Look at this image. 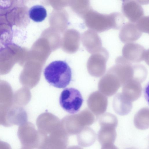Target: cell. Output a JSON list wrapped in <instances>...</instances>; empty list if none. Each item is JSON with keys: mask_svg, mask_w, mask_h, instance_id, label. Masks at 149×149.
<instances>
[{"mask_svg": "<svg viewBox=\"0 0 149 149\" xmlns=\"http://www.w3.org/2000/svg\"><path fill=\"white\" fill-rule=\"evenodd\" d=\"M54 121L37 122L39 142L37 149H66L69 136L62 125Z\"/></svg>", "mask_w": 149, "mask_h": 149, "instance_id": "6da1fadb", "label": "cell"}, {"mask_svg": "<svg viewBox=\"0 0 149 149\" xmlns=\"http://www.w3.org/2000/svg\"><path fill=\"white\" fill-rule=\"evenodd\" d=\"M44 75L47 81L58 88H64L70 83L72 79L71 69L65 61H56L45 68Z\"/></svg>", "mask_w": 149, "mask_h": 149, "instance_id": "7a4b0ae2", "label": "cell"}, {"mask_svg": "<svg viewBox=\"0 0 149 149\" xmlns=\"http://www.w3.org/2000/svg\"><path fill=\"white\" fill-rule=\"evenodd\" d=\"M123 16L120 13L114 12L109 14L100 13L91 10L89 15L87 23L93 30L101 32L111 29H118L124 24Z\"/></svg>", "mask_w": 149, "mask_h": 149, "instance_id": "3957f363", "label": "cell"}, {"mask_svg": "<svg viewBox=\"0 0 149 149\" xmlns=\"http://www.w3.org/2000/svg\"><path fill=\"white\" fill-rule=\"evenodd\" d=\"M83 99L80 91L73 88H67L61 92L59 102L62 108L70 114L77 113L81 107Z\"/></svg>", "mask_w": 149, "mask_h": 149, "instance_id": "277c9868", "label": "cell"}, {"mask_svg": "<svg viewBox=\"0 0 149 149\" xmlns=\"http://www.w3.org/2000/svg\"><path fill=\"white\" fill-rule=\"evenodd\" d=\"M17 135L23 149H37L39 142L38 131L33 124L29 122L19 125Z\"/></svg>", "mask_w": 149, "mask_h": 149, "instance_id": "5b68a950", "label": "cell"}, {"mask_svg": "<svg viewBox=\"0 0 149 149\" xmlns=\"http://www.w3.org/2000/svg\"><path fill=\"white\" fill-rule=\"evenodd\" d=\"M109 57L108 51L103 47L93 53L88 63V71L91 75L95 77L103 76L106 71V64Z\"/></svg>", "mask_w": 149, "mask_h": 149, "instance_id": "8992f818", "label": "cell"}, {"mask_svg": "<svg viewBox=\"0 0 149 149\" xmlns=\"http://www.w3.org/2000/svg\"><path fill=\"white\" fill-rule=\"evenodd\" d=\"M123 57L132 63L144 61L148 64V50L138 43L131 42L126 43L122 49Z\"/></svg>", "mask_w": 149, "mask_h": 149, "instance_id": "52a82bcc", "label": "cell"}, {"mask_svg": "<svg viewBox=\"0 0 149 149\" xmlns=\"http://www.w3.org/2000/svg\"><path fill=\"white\" fill-rule=\"evenodd\" d=\"M121 86L119 78L111 68L100 79L98 84L99 91L109 97L115 94Z\"/></svg>", "mask_w": 149, "mask_h": 149, "instance_id": "ba28073f", "label": "cell"}, {"mask_svg": "<svg viewBox=\"0 0 149 149\" xmlns=\"http://www.w3.org/2000/svg\"><path fill=\"white\" fill-rule=\"evenodd\" d=\"M119 77L122 86L129 81L133 79V65L122 56L118 57L115 65L111 67Z\"/></svg>", "mask_w": 149, "mask_h": 149, "instance_id": "9c48e42d", "label": "cell"}, {"mask_svg": "<svg viewBox=\"0 0 149 149\" xmlns=\"http://www.w3.org/2000/svg\"><path fill=\"white\" fill-rule=\"evenodd\" d=\"M140 0H125L122 10L124 15L130 22L135 23L143 16L144 11Z\"/></svg>", "mask_w": 149, "mask_h": 149, "instance_id": "30bf717a", "label": "cell"}, {"mask_svg": "<svg viewBox=\"0 0 149 149\" xmlns=\"http://www.w3.org/2000/svg\"><path fill=\"white\" fill-rule=\"evenodd\" d=\"M27 114L24 109L21 107L13 105L6 113L4 127L19 126L27 122Z\"/></svg>", "mask_w": 149, "mask_h": 149, "instance_id": "8fae6325", "label": "cell"}, {"mask_svg": "<svg viewBox=\"0 0 149 149\" xmlns=\"http://www.w3.org/2000/svg\"><path fill=\"white\" fill-rule=\"evenodd\" d=\"M107 97L99 91L93 93L89 96L88 105L94 114L98 116L106 111L108 105Z\"/></svg>", "mask_w": 149, "mask_h": 149, "instance_id": "7c38bea8", "label": "cell"}, {"mask_svg": "<svg viewBox=\"0 0 149 149\" xmlns=\"http://www.w3.org/2000/svg\"><path fill=\"white\" fill-rule=\"evenodd\" d=\"M142 34L135 23L129 22L124 24L121 27L119 37L123 42L127 43L137 40L141 36Z\"/></svg>", "mask_w": 149, "mask_h": 149, "instance_id": "4fadbf2b", "label": "cell"}, {"mask_svg": "<svg viewBox=\"0 0 149 149\" xmlns=\"http://www.w3.org/2000/svg\"><path fill=\"white\" fill-rule=\"evenodd\" d=\"M142 88L141 83L134 79H131L122 86V93L131 102L137 100L141 96Z\"/></svg>", "mask_w": 149, "mask_h": 149, "instance_id": "5bb4252c", "label": "cell"}, {"mask_svg": "<svg viewBox=\"0 0 149 149\" xmlns=\"http://www.w3.org/2000/svg\"><path fill=\"white\" fill-rule=\"evenodd\" d=\"M112 106L115 112L121 116L128 114L132 107V102L125 98L121 93H118L115 95L113 99Z\"/></svg>", "mask_w": 149, "mask_h": 149, "instance_id": "9a60e30c", "label": "cell"}, {"mask_svg": "<svg viewBox=\"0 0 149 149\" xmlns=\"http://www.w3.org/2000/svg\"><path fill=\"white\" fill-rule=\"evenodd\" d=\"M116 127L111 126H102L98 131L97 138L102 146L109 143H113L117 136Z\"/></svg>", "mask_w": 149, "mask_h": 149, "instance_id": "2e32d148", "label": "cell"}, {"mask_svg": "<svg viewBox=\"0 0 149 149\" xmlns=\"http://www.w3.org/2000/svg\"><path fill=\"white\" fill-rule=\"evenodd\" d=\"M77 137L79 145L82 147H88L95 143L96 139V134L93 129L86 127L77 134Z\"/></svg>", "mask_w": 149, "mask_h": 149, "instance_id": "e0dca14e", "label": "cell"}, {"mask_svg": "<svg viewBox=\"0 0 149 149\" xmlns=\"http://www.w3.org/2000/svg\"><path fill=\"white\" fill-rule=\"evenodd\" d=\"M13 93L10 84L6 81L0 80V104L8 107L13 105Z\"/></svg>", "mask_w": 149, "mask_h": 149, "instance_id": "ac0fdd59", "label": "cell"}, {"mask_svg": "<svg viewBox=\"0 0 149 149\" xmlns=\"http://www.w3.org/2000/svg\"><path fill=\"white\" fill-rule=\"evenodd\" d=\"M86 46L89 52L92 54L98 51L102 47L101 40L97 32L91 30L86 34Z\"/></svg>", "mask_w": 149, "mask_h": 149, "instance_id": "d6986e66", "label": "cell"}, {"mask_svg": "<svg viewBox=\"0 0 149 149\" xmlns=\"http://www.w3.org/2000/svg\"><path fill=\"white\" fill-rule=\"evenodd\" d=\"M149 109L143 108L135 115L134 120L135 126L137 129L142 130L148 129L149 126Z\"/></svg>", "mask_w": 149, "mask_h": 149, "instance_id": "ffe728a7", "label": "cell"}, {"mask_svg": "<svg viewBox=\"0 0 149 149\" xmlns=\"http://www.w3.org/2000/svg\"><path fill=\"white\" fill-rule=\"evenodd\" d=\"M29 16L33 21L40 22L43 21L47 16V12L42 5H36L32 7L29 11Z\"/></svg>", "mask_w": 149, "mask_h": 149, "instance_id": "44dd1931", "label": "cell"}, {"mask_svg": "<svg viewBox=\"0 0 149 149\" xmlns=\"http://www.w3.org/2000/svg\"><path fill=\"white\" fill-rule=\"evenodd\" d=\"M28 91L24 88L16 91L13 95V104L21 107L25 105L27 101Z\"/></svg>", "mask_w": 149, "mask_h": 149, "instance_id": "7402d4cb", "label": "cell"}, {"mask_svg": "<svg viewBox=\"0 0 149 149\" xmlns=\"http://www.w3.org/2000/svg\"><path fill=\"white\" fill-rule=\"evenodd\" d=\"M99 122L100 126H111L117 127L118 120L117 117L113 114L107 112L103 114L100 117Z\"/></svg>", "mask_w": 149, "mask_h": 149, "instance_id": "603a6c76", "label": "cell"}, {"mask_svg": "<svg viewBox=\"0 0 149 149\" xmlns=\"http://www.w3.org/2000/svg\"><path fill=\"white\" fill-rule=\"evenodd\" d=\"M135 23L138 29L141 32L149 33V20L148 16H143Z\"/></svg>", "mask_w": 149, "mask_h": 149, "instance_id": "cb8c5ba5", "label": "cell"}, {"mask_svg": "<svg viewBox=\"0 0 149 149\" xmlns=\"http://www.w3.org/2000/svg\"><path fill=\"white\" fill-rule=\"evenodd\" d=\"M10 107L0 104V125L4 126L6 113Z\"/></svg>", "mask_w": 149, "mask_h": 149, "instance_id": "d4e9b609", "label": "cell"}, {"mask_svg": "<svg viewBox=\"0 0 149 149\" xmlns=\"http://www.w3.org/2000/svg\"><path fill=\"white\" fill-rule=\"evenodd\" d=\"M0 149H12V148L8 143L0 140Z\"/></svg>", "mask_w": 149, "mask_h": 149, "instance_id": "484cf974", "label": "cell"}, {"mask_svg": "<svg viewBox=\"0 0 149 149\" xmlns=\"http://www.w3.org/2000/svg\"><path fill=\"white\" fill-rule=\"evenodd\" d=\"M101 149H118L113 143H109L102 146Z\"/></svg>", "mask_w": 149, "mask_h": 149, "instance_id": "4316f807", "label": "cell"}, {"mask_svg": "<svg viewBox=\"0 0 149 149\" xmlns=\"http://www.w3.org/2000/svg\"><path fill=\"white\" fill-rule=\"evenodd\" d=\"M66 149H83L78 146H72L69 147Z\"/></svg>", "mask_w": 149, "mask_h": 149, "instance_id": "83f0119b", "label": "cell"}, {"mask_svg": "<svg viewBox=\"0 0 149 149\" xmlns=\"http://www.w3.org/2000/svg\"><path fill=\"white\" fill-rule=\"evenodd\" d=\"M126 149H136L134 147H130V148H128Z\"/></svg>", "mask_w": 149, "mask_h": 149, "instance_id": "f1b7e54d", "label": "cell"}]
</instances>
